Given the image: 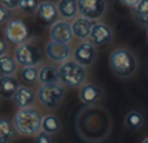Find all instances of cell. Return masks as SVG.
<instances>
[{
  "mask_svg": "<svg viewBox=\"0 0 148 143\" xmlns=\"http://www.w3.org/2000/svg\"><path fill=\"white\" fill-rule=\"evenodd\" d=\"M14 130L20 135L33 137L42 130V116L34 107L18 109L13 118Z\"/></svg>",
  "mask_w": 148,
  "mask_h": 143,
  "instance_id": "1",
  "label": "cell"
},
{
  "mask_svg": "<svg viewBox=\"0 0 148 143\" xmlns=\"http://www.w3.org/2000/svg\"><path fill=\"white\" fill-rule=\"evenodd\" d=\"M109 67L120 78H127L135 73L138 68L136 57L126 48H116L109 56Z\"/></svg>",
  "mask_w": 148,
  "mask_h": 143,
  "instance_id": "2",
  "label": "cell"
},
{
  "mask_svg": "<svg viewBox=\"0 0 148 143\" xmlns=\"http://www.w3.org/2000/svg\"><path fill=\"white\" fill-rule=\"evenodd\" d=\"M59 79L66 87H79L84 83L86 69L74 60H66L59 67Z\"/></svg>",
  "mask_w": 148,
  "mask_h": 143,
  "instance_id": "3",
  "label": "cell"
},
{
  "mask_svg": "<svg viewBox=\"0 0 148 143\" xmlns=\"http://www.w3.org/2000/svg\"><path fill=\"white\" fill-rule=\"evenodd\" d=\"M38 100L42 105H44L48 109H55L60 103L62 102L65 96V89L62 85H42L36 92Z\"/></svg>",
  "mask_w": 148,
  "mask_h": 143,
  "instance_id": "4",
  "label": "cell"
},
{
  "mask_svg": "<svg viewBox=\"0 0 148 143\" xmlns=\"http://www.w3.org/2000/svg\"><path fill=\"white\" fill-rule=\"evenodd\" d=\"M14 60L18 65L23 68L36 67L42 61V52L35 44L23 43L17 46L14 51Z\"/></svg>",
  "mask_w": 148,
  "mask_h": 143,
  "instance_id": "5",
  "label": "cell"
},
{
  "mask_svg": "<svg viewBox=\"0 0 148 143\" xmlns=\"http://www.w3.org/2000/svg\"><path fill=\"white\" fill-rule=\"evenodd\" d=\"M4 35L7 42L21 46L23 43H27V39L30 38V31L22 20H10L5 26Z\"/></svg>",
  "mask_w": 148,
  "mask_h": 143,
  "instance_id": "6",
  "label": "cell"
},
{
  "mask_svg": "<svg viewBox=\"0 0 148 143\" xmlns=\"http://www.w3.org/2000/svg\"><path fill=\"white\" fill-rule=\"evenodd\" d=\"M77 7L81 17L94 21L104 14L107 3L105 0H77Z\"/></svg>",
  "mask_w": 148,
  "mask_h": 143,
  "instance_id": "7",
  "label": "cell"
},
{
  "mask_svg": "<svg viewBox=\"0 0 148 143\" xmlns=\"http://www.w3.org/2000/svg\"><path fill=\"white\" fill-rule=\"evenodd\" d=\"M74 61L82 67H90L96 59V47L91 42L83 41L74 48Z\"/></svg>",
  "mask_w": 148,
  "mask_h": 143,
  "instance_id": "8",
  "label": "cell"
},
{
  "mask_svg": "<svg viewBox=\"0 0 148 143\" xmlns=\"http://www.w3.org/2000/svg\"><path fill=\"white\" fill-rule=\"evenodd\" d=\"M35 13L38 22L43 26H49L51 28L53 23L57 22V17H59L57 7L51 1L39 3L38 9H36Z\"/></svg>",
  "mask_w": 148,
  "mask_h": 143,
  "instance_id": "9",
  "label": "cell"
},
{
  "mask_svg": "<svg viewBox=\"0 0 148 143\" xmlns=\"http://www.w3.org/2000/svg\"><path fill=\"white\" fill-rule=\"evenodd\" d=\"M90 39L95 47H105L112 42L113 33L109 26H107L105 23L97 22L94 23V26H92L91 33H90Z\"/></svg>",
  "mask_w": 148,
  "mask_h": 143,
  "instance_id": "10",
  "label": "cell"
},
{
  "mask_svg": "<svg viewBox=\"0 0 148 143\" xmlns=\"http://www.w3.org/2000/svg\"><path fill=\"white\" fill-rule=\"evenodd\" d=\"M70 47L69 44H65V43H59V42H48L46 46V55L51 61L53 63H65L68 59L70 57Z\"/></svg>",
  "mask_w": 148,
  "mask_h": 143,
  "instance_id": "11",
  "label": "cell"
},
{
  "mask_svg": "<svg viewBox=\"0 0 148 143\" xmlns=\"http://www.w3.org/2000/svg\"><path fill=\"white\" fill-rule=\"evenodd\" d=\"M49 35H51L52 41L59 42V43L69 44V42L73 39V30L72 25L68 21H57L56 23L51 26L49 30Z\"/></svg>",
  "mask_w": 148,
  "mask_h": 143,
  "instance_id": "12",
  "label": "cell"
},
{
  "mask_svg": "<svg viewBox=\"0 0 148 143\" xmlns=\"http://www.w3.org/2000/svg\"><path fill=\"white\" fill-rule=\"evenodd\" d=\"M101 89L94 83H83L79 89V100L87 105L96 103L101 98Z\"/></svg>",
  "mask_w": 148,
  "mask_h": 143,
  "instance_id": "13",
  "label": "cell"
},
{
  "mask_svg": "<svg viewBox=\"0 0 148 143\" xmlns=\"http://www.w3.org/2000/svg\"><path fill=\"white\" fill-rule=\"evenodd\" d=\"M34 99H35V94L29 86H20L16 94L13 95L12 100L20 109L22 108H29L33 107Z\"/></svg>",
  "mask_w": 148,
  "mask_h": 143,
  "instance_id": "14",
  "label": "cell"
},
{
  "mask_svg": "<svg viewBox=\"0 0 148 143\" xmlns=\"http://www.w3.org/2000/svg\"><path fill=\"white\" fill-rule=\"evenodd\" d=\"M20 86V81L14 76L0 77V96L4 99H12Z\"/></svg>",
  "mask_w": 148,
  "mask_h": 143,
  "instance_id": "15",
  "label": "cell"
},
{
  "mask_svg": "<svg viewBox=\"0 0 148 143\" xmlns=\"http://www.w3.org/2000/svg\"><path fill=\"white\" fill-rule=\"evenodd\" d=\"M94 26L92 21L86 20L83 17H79L77 20H74V22L72 23V30H73V35H75L79 39H86L90 36L91 29Z\"/></svg>",
  "mask_w": 148,
  "mask_h": 143,
  "instance_id": "16",
  "label": "cell"
},
{
  "mask_svg": "<svg viewBox=\"0 0 148 143\" xmlns=\"http://www.w3.org/2000/svg\"><path fill=\"white\" fill-rule=\"evenodd\" d=\"M38 81L40 85H53L59 83V68L53 67V65H44L40 70H39V78Z\"/></svg>",
  "mask_w": 148,
  "mask_h": 143,
  "instance_id": "17",
  "label": "cell"
},
{
  "mask_svg": "<svg viewBox=\"0 0 148 143\" xmlns=\"http://www.w3.org/2000/svg\"><path fill=\"white\" fill-rule=\"evenodd\" d=\"M56 7L59 14L64 18H73L78 13L77 0H59Z\"/></svg>",
  "mask_w": 148,
  "mask_h": 143,
  "instance_id": "18",
  "label": "cell"
},
{
  "mask_svg": "<svg viewBox=\"0 0 148 143\" xmlns=\"http://www.w3.org/2000/svg\"><path fill=\"white\" fill-rule=\"evenodd\" d=\"M144 124V117L138 111H129L125 116V126L127 130L136 131Z\"/></svg>",
  "mask_w": 148,
  "mask_h": 143,
  "instance_id": "19",
  "label": "cell"
},
{
  "mask_svg": "<svg viewBox=\"0 0 148 143\" xmlns=\"http://www.w3.org/2000/svg\"><path fill=\"white\" fill-rule=\"evenodd\" d=\"M133 13L136 22L148 28V0H139V3L133 8Z\"/></svg>",
  "mask_w": 148,
  "mask_h": 143,
  "instance_id": "20",
  "label": "cell"
},
{
  "mask_svg": "<svg viewBox=\"0 0 148 143\" xmlns=\"http://www.w3.org/2000/svg\"><path fill=\"white\" fill-rule=\"evenodd\" d=\"M14 126L8 118L0 117V143H10L14 138Z\"/></svg>",
  "mask_w": 148,
  "mask_h": 143,
  "instance_id": "21",
  "label": "cell"
},
{
  "mask_svg": "<svg viewBox=\"0 0 148 143\" xmlns=\"http://www.w3.org/2000/svg\"><path fill=\"white\" fill-rule=\"evenodd\" d=\"M61 128L60 120L55 115H46L42 117V131L47 134H56Z\"/></svg>",
  "mask_w": 148,
  "mask_h": 143,
  "instance_id": "22",
  "label": "cell"
},
{
  "mask_svg": "<svg viewBox=\"0 0 148 143\" xmlns=\"http://www.w3.org/2000/svg\"><path fill=\"white\" fill-rule=\"evenodd\" d=\"M16 72H17V63L14 57H10L8 55L0 57V77L14 76Z\"/></svg>",
  "mask_w": 148,
  "mask_h": 143,
  "instance_id": "23",
  "label": "cell"
},
{
  "mask_svg": "<svg viewBox=\"0 0 148 143\" xmlns=\"http://www.w3.org/2000/svg\"><path fill=\"white\" fill-rule=\"evenodd\" d=\"M21 77H22V81L26 82L29 85H33L38 81L39 78V70L36 67H27L23 68L21 70Z\"/></svg>",
  "mask_w": 148,
  "mask_h": 143,
  "instance_id": "24",
  "label": "cell"
},
{
  "mask_svg": "<svg viewBox=\"0 0 148 143\" xmlns=\"http://www.w3.org/2000/svg\"><path fill=\"white\" fill-rule=\"evenodd\" d=\"M38 5H39L38 0H20V3H18L20 10L23 13H26V14H30V13L36 12Z\"/></svg>",
  "mask_w": 148,
  "mask_h": 143,
  "instance_id": "25",
  "label": "cell"
},
{
  "mask_svg": "<svg viewBox=\"0 0 148 143\" xmlns=\"http://www.w3.org/2000/svg\"><path fill=\"white\" fill-rule=\"evenodd\" d=\"M10 17H12V13H10V10L7 9L5 7H3V5H0V25L9 22Z\"/></svg>",
  "mask_w": 148,
  "mask_h": 143,
  "instance_id": "26",
  "label": "cell"
},
{
  "mask_svg": "<svg viewBox=\"0 0 148 143\" xmlns=\"http://www.w3.org/2000/svg\"><path fill=\"white\" fill-rule=\"evenodd\" d=\"M35 143H52L51 135L40 130V131H39V133L35 135Z\"/></svg>",
  "mask_w": 148,
  "mask_h": 143,
  "instance_id": "27",
  "label": "cell"
},
{
  "mask_svg": "<svg viewBox=\"0 0 148 143\" xmlns=\"http://www.w3.org/2000/svg\"><path fill=\"white\" fill-rule=\"evenodd\" d=\"M3 7H5L7 9L9 10H13V9H17L18 8V3L20 0H0Z\"/></svg>",
  "mask_w": 148,
  "mask_h": 143,
  "instance_id": "28",
  "label": "cell"
},
{
  "mask_svg": "<svg viewBox=\"0 0 148 143\" xmlns=\"http://www.w3.org/2000/svg\"><path fill=\"white\" fill-rule=\"evenodd\" d=\"M7 51H8V43H7V41H4L3 38H0V57L5 56Z\"/></svg>",
  "mask_w": 148,
  "mask_h": 143,
  "instance_id": "29",
  "label": "cell"
},
{
  "mask_svg": "<svg viewBox=\"0 0 148 143\" xmlns=\"http://www.w3.org/2000/svg\"><path fill=\"white\" fill-rule=\"evenodd\" d=\"M120 3L122 5H125V7L131 8V9H133V8L139 3V0H120Z\"/></svg>",
  "mask_w": 148,
  "mask_h": 143,
  "instance_id": "30",
  "label": "cell"
},
{
  "mask_svg": "<svg viewBox=\"0 0 148 143\" xmlns=\"http://www.w3.org/2000/svg\"><path fill=\"white\" fill-rule=\"evenodd\" d=\"M142 143H148V137H147V138H146V139H144V141H143V142H142Z\"/></svg>",
  "mask_w": 148,
  "mask_h": 143,
  "instance_id": "31",
  "label": "cell"
},
{
  "mask_svg": "<svg viewBox=\"0 0 148 143\" xmlns=\"http://www.w3.org/2000/svg\"><path fill=\"white\" fill-rule=\"evenodd\" d=\"M147 39H148V29H147Z\"/></svg>",
  "mask_w": 148,
  "mask_h": 143,
  "instance_id": "32",
  "label": "cell"
},
{
  "mask_svg": "<svg viewBox=\"0 0 148 143\" xmlns=\"http://www.w3.org/2000/svg\"><path fill=\"white\" fill-rule=\"evenodd\" d=\"M0 98H1V96H0Z\"/></svg>",
  "mask_w": 148,
  "mask_h": 143,
  "instance_id": "33",
  "label": "cell"
}]
</instances>
